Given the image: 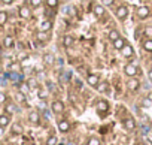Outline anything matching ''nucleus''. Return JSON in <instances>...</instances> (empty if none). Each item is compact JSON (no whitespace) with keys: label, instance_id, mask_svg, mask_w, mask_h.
<instances>
[{"label":"nucleus","instance_id":"nucleus-1","mask_svg":"<svg viewBox=\"0 0 152 145\" xmlns=\"http://www.w3.org/2000/svg\"><path fill=\"white\" fill-rule=\"evenodd\" d=\"M127 15H128V8L127 6H119L118 9H116V18L118 20H125L127 18Z\"/></svg>","mask_w":152,"mask_h":145},{"label":"nucleus","instance_id":"nucleus-2","mask_svg":"<svg viewBox=\"0 0 152 145\" xmlns=\"http://www.w3.org/2000/svg\"><path fill=\"white\" fill-rule=\"evenodd\" d=\"M137 15H139L140 20H145V18H148V17L151 15V11H149V8H146V6H140V8L137 9Z\"/></svg>","mask_w":152,"mask_h":145},{"label":"nucleus","instance_id":"nucleus-3","mask_svg":"<svg viewBox=\"0 0 152 145\" xmlns=\"http://www.w3.org/2000/svg\"><path fill=\"white\" fill-rule=\"evenodd\" d=\"M52 112L54 114H61L63 111H64V105H63V102H60V100H55V102H52Z\"/></svg>","mask_w":152,"mask_h":145},{"label":"nucleus","instance_id":"nucleus-4","mask_svg":"<svg viewBox=\"0 0 152 145\" xmlns=\"http://www.w3.org/2000/svg\"><path fill=\"white\" fill-rule=\"evenodd\" d=\"M18 12H20V17L24 18V20H28V18L31 17V11H30L28 6H21Z\"/></svg>","mask_w":152,"mask_h":145},{"label":"nucleus","instance_id":"nucleus-5","mask_svg":"<svg viewBox=\"0 0 152 145\" xmlns=\"http://www.w3.org/2000/svg\"><path fill=\"white\" fill-rule=\"evenodd\" d=\"M124 72H125L127 77H131V78H133V77L137 74V67H136L134 64H127L125 69H124Z\"/></svg>","mask_w":152,"mask_h":145},{"label":"nucleus","instance_id":"nucleus-6","mask_svg":"<svg viewBox=\"0 0 152 145\" xmlns=\"http://www.w3.org/2000/svg\"><path fill=\"white\" fill-rule=\"evenodd\" d=\"M121 52H122V55L124 57H133V54H134V51H133V46L131 45H124V48L121 49Z\"/></svg>","mask_w":152,"mask_h":145},{"label":"nucleus","instance_id":"nucleus-7","mask_svg":"<svg viewBox=\"0 0 152 145\" xmlns=\"http://www.w3.org/2000/svg\"><path fill=\"white\" fill-rule=\"evenodd\" d=\"M9 123H11V115L9 114H2V115H0V126H2V127L9 126Z\"/></svg>","mask_w":152,"mask_h":145},{"label":"nucleus","instance_id":"nucleus-8","mask_svg":"<svg viewBox=\"0 0 152 145\" xmlns=\"http://www.w3.org/2000/svg\"><path fill=\"white\" fill-rule=\"evenodd\" d=\"M87 82L91 87H97V84H99V75H88L87 77Z\"/></svg>","mask_w":152,"mask_h":145},{"label":"nucleus","instance_id":"nucleus-9","mask_svg":"<svg viewBox=\"0 0 152 145\" xmlns=\"http://www.w3.org/2000/svg\"><path fill=\"white\" fill-rule=\"evenodd\" d=\"M128 88L131 90V91H136L137 88H139V85H140V82H139V79H136V78H131V79H128Z\"/></svg>","mask_w":152,"mask_h":145},{"label":"nucleus","instance_id":"nucleus-10","mask_svg":"<svg viewBox=\"0 0 152 145\" xmlns=\"http://www.w3.org/2000/svg\"><path fill=\"white\" fill-rule=\"evenodd\" d=\"M124 127H125L127 130H134V129H136V121H134L133 118H125V120H124Z\"/></svg>","mask_w":152,"mask_h":145},{"label":"nucleus","instance_id":"nucleus-11","mask_svg":"<svg viewBox=\"0 0 152 145\" xmlns=\"http://www.w3.org/2000/svg\"><path fill=\"white\" fill-rule=\"evenodd\" d=\"M58 129H60V132H63V133L69 132V129H70L69 121H67V120H61V121L58 123Z\"/></svg>","mask_w":152,"mask_h":145},{"label":"nucleus","instance_id":"nucleus-12","mask_svg":"<svg viewBox=\"0 0 152 145\" xmlns=\"http://www.w3.org/2000/svg\"><path fill=\"white\" fill-rule=\"evenodd\" d=\"M107 108H109V103H107L106 100H100V102L97 103V111H99V112H106Z\"/></svg>","mask_w":152,"mask_h":145},{"label":"nucleus","instance_id":"nucleus-13","mask_svg":"<svg viewBox=\"0 0 152 145\" xmlns=\"http://www.w3.org/2000/svg\"><path fill=\"white\" fill-rule=\"evenodd\" d=\"M28 120H30L31 124H39V114H37L36 111H31V112L28 114Z\"/></svg>","mask_w":152,"mask_h":145},{"label":"nucleus","instance_id":"nucleus-14","mask_svg":"<svg viewBox=\"0 0 152 145\" xmlns=\"http://www.w3.org/2000/svg\"><path fill=\"white\" fill-rule=\"evenodd\" d=\"M124 45H125V40L122 39V38H118L116 40H113V46H115V49H122L124 48Z\"/></svg>","mask_w":152,"mask_h":145},{"label":"nucleus","instance_id":"nucleus-15","mask_svg":"<svg viewBox=\"0 0 152 145\" xmlns=\"http://www.w3.org/2000/svg\"><path fill=\"white\" fill-rule=\"evenodd\" d=\"M43 61H45V64H48V66L54 64V61H55L54 54H45V55H43Z\"/></svg>","mask_w":152,"mask_h":145},{"label":"nucleus","instance_id":"nucleus-16","mask_svg":"<svg viewBox=\"0 0 152 145\" xmlns=\"http://www.w3.org/2000/svg\"><path fill=\"white\" fill-rule=\"evenodd\" d=\"M103 14H104V8H103L102 5H96V6H94V15H96L97 18H100Z\"/></svg>","mask_w":152,"mask_h":145},{"label":"nucleus","instance_id":"nucleus-17","mask_svg":"<svg viewBox=\"0 0 152 145\" xmlns=\"http://www.w3.org/2000/svg\"><path fill=\"white\" fill-rule=\"evenodd\" d=\"M3 46L5 48H12L14 46V38L12 36H6L3 39Z\"/></svg>","mask_w":152,"mask_h":145},{"label":"nucleus","instance_id":"nucleus-18","mask_svg":"<svg viewBox=\"0 0 152 145\" xmlns=\"http://www.w3.org/2000/svg\"><path fill=\"white\" fill-rule=\"evenodd\" d=\"M23 126L20 124V123H15V124H12V133L14 135H21L23 133Z\"/></svg>","mask_w":152,"mask_h":145},{"label":"nucleus","instance_id":"nucleus-19","mask_svg":"<svg viewBox=\"0 0 152 145\" xmlns=\"http://www.w3.org/2000/svg\"><path fill=\"white\" fill-rule=\"evenodd\" d=\"M51 27H52V23H51V21H48V20H46V21H43V23L40 24V30H42V32H49V30H51Z\"/></svg>","mask_w":152,"mask_h":145},{"label":"nucleus","instance_id":"nucleus-20","mask_svg":"<svg viewBox=\"0 0 152 145\" xmlns=\"http://www.w3.org/2000/svg\"><path fill=\"white\" fill-rule=\"evenodd\" d=\"M36 38H37V40H40V42H45L46 39H48V32H37V35H36Z\"/></svg>","mask_w":152,"mask_h":145},{"label":"nucleus","instance_id":"nucleus-21","mask_svg":"<svg viewBox=\"0 0 152 145\" xmlns=\"http://www.w3.org/2000/svg\"><path fill=\"white\" fill-rule=\"evenodd\" d=\"M63 43H64V46H67V48H69V46H72V45H73V38H72V36H69V35H67V36H64V38H63Z\"/></svg>","mask_w":152,"mask_h":145},{"label":"nucleus","instance_id":"nucleus-22","mask_svg":"<svg viewBox=\"0 0 152 145\" xmlns=\"http://www.w3.org/2000/svg\"><path fill=\"white\" fill-rule=\"evenodd\" d=\"M118 38H121L118 30H112V32H109V39H110L112 42H113V40H116Z\"/></svg>","mask_w":152,"mask_h":145},{"label":"nucleus","instance_id":"nucleus-23","mask_svg":"<svg viewBox=\"0 0 152 145\" xmlns=\"http://www.w3.org/2000/svg\"><path fill=\"white\" fill-rule=\"evenodd\" d=\"M96 88H97V91H100V93H104V91L107 90V82H99Z\"/></svg>","mask_w":152,"mask_h":145},{"label":"nucleus","instance_id":"nucleus-24","mask_svg":"<svg viewBox=\"0 0 152 145\" xmlns=\"http://www.w3.org/2000/svg\"><path fill=\"white\" fill-rule=\"evenodd\" d=\"M5 111H6V114H14L15 111H17V106L14 105V103H9V105H6V108H5Z\"/></svg>","mask_w":152,"mask_h":145},{"label":"nucleus","instance_id":"nucleus-25","mask_svg":"<svg viewBox=\"0 0 152 145\" xmlns=\"http://www.w3.org/2000/svg\"><path fill=\"white\" fill-rule=\"evenodd\" d=\"M143 48H145V51H148V52H152V39H148V40H145V43H143Z\"/></svg>","mask_w":152,"mask_h":145},{"label":"nucleus","instance_id":"nucleus-26","mask_svg":"<svg viewBox=\"0 0 152 145\" xmlns=\"http://www.w3.org/2000/svg\"><path fill=\"white\" fill-rule=\"evenodd\" d=\"M6 21H8V12L2 11V12H0V26H3Z\"/></svg>","mask_w":152,"mask_h":145},{"label":"nucleus","instance_id":"nucleus-27","mask_svg":"<svg viewBox=\"0 0 152 145\" xmlns=\"http://www.w3.org/2000/svg\"><path fill=\"white\" fill-rule=\"evenodd\" d=\"M28 2H30V6L33 9H36V8H39L42 5V0H28Z\"/></svg>","mask_w":152,"mask_h":145},{"label":"nucleus","instance_id":"nucleus-28","mask_svg":"<svg viewBox=\"0 0 152 145\" xmlns=\"http://www.w3.org/2000/svg\"><path fill=\"white\" fill-rule=\"evenodd\" d=\"M142 105H143L145 108H151V106H152V99H151V97H145L143 102H142Z\"/></svg>","mask_w":152,"mask_h":145},{"label":"nucleus","instance_id":"nucleus-29","mask_svg":"<svg viewBox=\"0 0 152 145\" xmlns=\"http://www.w3.org/2000/svg\"><path fill=\"white\" fill-rule=\"evenodd\" d=\"M57 136H49L48 139H46V145H57Z\"/></svg>","mask_w":152,"mask_h":145},{"label":"nucleus","instance_id":"nucleus-30","mask_svg":"<svg viewBox=\"0 0 152 145\" xmlns=\"http://www.w3.org/2000/svg\"><path fill=\"white\" fill-rule=\"evenodd\" d=\"M27 84H28L30 90H31V88H36V87H37V81H36L34 78H30V79L27 81Z\"/></svg>","mask_w":152,"mask_h":145},{"label":"nucleus","instance_id":"nucleus-31","mask_svg":"<svg viewBox=\"0 0 152 145\" xmlns=\"http://www.w3.org/2000/svg\"><path fill=\"white\" fill-rule=\"evenodd\" d=\"M20 91H21V93H24V94H26V93H28V91H30L28 84H27V82H26V84H21V85H20Z\"/></svg>","mask_w":152,"mask_h":145},{"label":"nucleus","instance_id":"nucleus-32","mask_svg":"<svg viewBox=\"0 0 152 145\" xmlns=\"http://www.w3.org/2000/svg\"><path fill=\"white\" fill-rule=\"evenodd\" d=\"M58 0H46V6L48 8H57Z\"/></svg>","mask_w":152,"mask_h":145},{"label":"nucleus","instance_id":"nucleus-33","mask_svg":"<svg viewBox=\"0 0 152 145\" xmlns=\"http://www.w3.org/2000/svg\"><path fill=\"white\" fill-rule=\"evenodd\" d=\"M87 145H100V141H99L97 138H90Z\"/></svg>","mask_w":152,"mask_h":145},{"label":"nucleus","instance_id":"nucleus-34","mask_svg":"<svg viewBox=\"0 0 152 145\" xmlns=\"http://www.w3.org/2000/svg\"><path fill=\"white\" fill-rule=\"evenodd\" d=\"M17 100H18V102H23V103H24V102H26V94L20 91V93L17 94Z\"/></svg>","mask_w":152,"mask_h":145},{"label":"nucleus","instance_id":"nucleus-35","mask_svg":"<svg viewBox=\"0 0 152 145\" xmlns=\"http://www.w3.org/2000/svg\"><path fill=\"white\" fill-rule=\"evenodd\" d=\"M145 35H146L148 38H152V27H146V29H145Z\"/></svg>","mask_w":152,"mask_h":145},{"label":"nucleus","instance_id":"nucleus-36","mask_svg":"<svg viewBox=\"0 0 152 145\" xmlns=\"http://www.w3.org/2000/svg\"><path fill=\"white\" fill-rule=\"evenodd\" d=\"M27 57H28V55H27L26 52H20V54H18V60H20V61H21V60H26Z\"/></svg>","mask_w":152,"mask_h":145},{"label":"nucleus","instance_id":"nucleus-37","mask_svg":"<svg viewBox=\"0 0 152 145\" xmlns=\"http://www.w3.org/2000/svg\"><path fill=\"white\" fill-rule=\"evenodd\" d=\"M37 96H39V99H45L46 97V91L45 90H39V94Z\"/></svg>","mask_w":152,"mask_h":145},{"label":"nucleus","instance_id":"nucleus-38","mask_svg":"<svg viewBox=\"0 0 152 145\" xmlns=\"http://www.w3.org/2000/svg\"><path fill=\"white\" fill-rule=\"evenodd\" d=\"M102 2H103L104 6H112L113 5V0H102Z\"/></svg>","mask_w":152,"mask_h":145},{"label":"nucleus","instance_id":"nucleus-39","mask_svg":"<svg viewBox=\"0 0 152 145\" xmlns=\"http://www.w3.org/2000/svg\"><path fill=\"white\" fill-rule=\"evenodd\" d=\"M9 69H12V70H18V69H20V64H18V63H12V64L9 66Z\"/></svg>","mask_w":152,"mask_h":145},{"label":"nucleus","instance_id":"nucleus-40","mask_svg":"<svg viewBox=\"0 0 152 145\" xmlns=\"http://www.w3.org/2000/svg\"><path fill=\"white\" fill-rule=\"evenodd\" d=\"M3 102H6V94L0 91V103H3Z\"/></svg>","mask_w":152,"mask_h":145},{"label":"nucleus","instance_id":"nucleus-41","mask_svg":"<svg viewBox=\"0 0 152 145\" xmlns=\"http://www.w3.org/2000/svg\"><path fill=\"white\" fill-rule=\"evenodd\" d=\"M2 3H5V5H12L14 0H2Z\"/></svg>","mask_w":152,"mask_h":145},{"label":"nucleus","instance_id":"nucleus-42","mask_svg":"<svg viewBox=\"0 0 152 145\" xmlns=\"http://www.w3.org/2000/svg\"><path fill=\"white\" fill-rule=\"evenodd\" d=\"M5 135V127H2V126H0V138H2Z\"/></svg>","mask_w":152,"mask_h":145},{"label":"nucleus","instance_id":"nucleus-43","mask_svg":"<svg viewBox=\"0 0 152 145\" xmlns=\"http://www.w3.org/2000/svg\"><path fill=\"white\" fill-rule=\"evenodd\" d=\"M149 79H151V81H152V69H151V70H149Z\"/></svg>","mask_w":152,"mask_h":145},{"label":"nucleus","instance_id":"nucleus-44","mask_svg":"<svg viewBox=\"0 0 152 145\" xmlns=\"http://www.w3.org/2000/svg\"><path fill=\"white\" fill-rule=\"evenodd\" d=\"M0 145H3V144H0Z\"/></svg>","mask_w":152,"mask_h":145}]
</instances>
